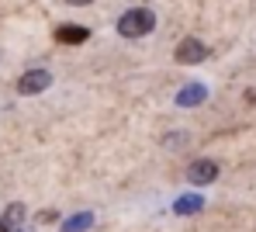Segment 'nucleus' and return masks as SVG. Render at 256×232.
I'll return each instance as SVG.
<instances>
[{"instance_id":"nucleus-6","label":"nucleus","mask_w":256,"mask_h":232,"mask_svg":"<svg viewBox=\"0 0 256 232\" xmlns=\"http://www.w3.org/2000/svg\"><path fill=\"white\" fill-rule=\"evenodd\" d=\"M56 38L66 42V46H80V42L90 38V28H84V24H59L56 28Z\"/></svg>"},{"instance_id":"nucleus-10","label":"nucleus","mask_w":256,"mask_h":232,"mask_svg":"<svg viewBox=\"0 0 256 232\" xmlns=\"http://www.w3.org/2000/svg\"><path fill=\"white\" fill-rule=\"evenodd\" d=\"M166 146H184V136L176 132V136H166Z\"/></svg>"},{"instance_id":"nucleus-3","label":"nucleus","mask_w":256,"mask_h":232,"mask_svg":"<svg viewBox=\"0 0 256 232\" xmlns=\"http://www.w3.org/2000/svg\"><path fill=\"white\" fill-rule=\"evenodd\" d=\"M204 59H208V46L198 42V38H184L176 46V62H184V66H194V62H204Z\"/></svg>"},{"instance_id":"nucleus-5","label":"nucleus","mask_w":256,"mask_h":232,"mask_svg":"<svg viewBox=\"0 0 256 232\" xmlns=\"http://www.w3.org/2000/svg\"><path fill=\"white\" fill-rule=\"evenodd\" d=\"M208 100V87L204 84H187L184 90H176V108H198Z\"/></svg>"},{"instance_id":"nucleus-1","label":"nucleus","mask_w":256,"mask_h":232,"mask_svg":"<svg viewBox=\"0 0 256 232\" xmlns=\"http://www.w3.org/2000/svg\"><path fill=\"white\" fill-rule=\"evenodd\" d=\"M156 28V14L149 7H132L118 18V35L122 38H146Z\"/></svg>"},{"instance_id":"nucleus-7","label":"nucleus","mask_w":256,"mask_h":232,"mask_svg":"<svg viewBox=\"0 0 256 232\" xmlns=\"http://www.w3.org/2000/svg\"><path fill=\"white\" fill-rule=\"evenodd\" d=\"M204 208V198L201 194H180L173 201V215H198Z\"/></svg>"},{"instance_id":"nucleus-9","label":"nucleus","mask_w":256,"mask_h":232,"mask_svg":"<svg viewBox=\"0 0 256 232\" xmlns=\"http://www.w3.org/2000/svg\"><path fill=\"white\" fill-rule=\"evenodd\" d=\"M21 218H24V204H10V208H7V215H4V229H7V232L18 229V226H21Z\"/></svg>"},{"instance_id":"nucleus-4","label":"nucleus","mask_w":256,"mask_h":232,"mask_svg":"<svg viewBox=\"0 0 256 232\" xmlns=\"http://www.w3.org/2000/svg\"><path fill=\"white\" fill-rule=\"evenodd\" d=\"M187 180H190V184H198V187L218 180V163H214V160H194V163H190V170H187Z\"/></svg>"},{"instance_id":"nucleus-8","label":"nucleus","mask_w":256,"mask_h":232,"mask_svg":"<svg viewBox=\"0 0 256 232\" xmlns=\"http://www.w3.org/2000/svg\"><path fill=\"white\" fill-rule=\"evenodd\" d=\"M94 226V215L90 212H76V215H70L62 226H59V232H86Z\"/></svg>"},{"instance_id":"nucleus-11","label":"nucleus","mask_w":256,"mask_h":232,"mask_svg":"<svg viewBox=\"0 0 256 232\" xmlns=\"http://www.w3.org/2000/svg\"><path fill=\"white\" fill-rule=\"evenodd\" d=\"M70 7H86V4H94V0H66Z\"/></svg>"},{"instance_id":"nucleus-2","label":"nucleus","mask_w":256,"mask_h":232,"mask_svg":"<svg viewBox=\"0 0 256 232\" xmlns=\"http://www.w3.org/2000/svg\"><path fill=\"white\" fill-rule=\"evenodd\" d=\"M52 87V73L48 70H28L21 80H18V94L21 97H32V94H42Z\"/></svg>"}]
</instances>
